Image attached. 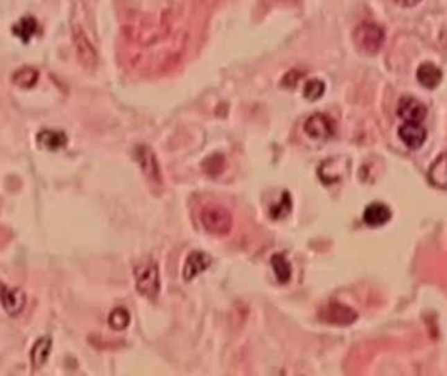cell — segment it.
<instances>
[{"mask_svg": "<svg viewBox=\"0 0 447 376\" xmlns=\"http://www.w3.org/2000/svg\"><path fill=\"white\" fill-rule=\"evenodd\" d=\"M135 160L138 161L139 166L150 181L161 182L160 165L152 149L147 145H139L135 149Z\"/></svg>", "mask_w": 447, "mask_h": 376, "instance_id": "obj_7", "label": "cell"}, {"mask_svg": "<svg viewBox=\"0 0 447 376\" xmlns=\"http://www.w3.org/2000/svg\"><path fill=\"white\" fill-rule=\"evenodd\" d=\"M324 91H326L324 82L318 80V79H313V80L308 81V84L305 85L304 97L309 101H317L324 94Z\"/></svg>", "mask_w": 447, "mask_h": 376, "instance_id": "obj_22", "label": "cell"}, {"mask_svg": "<svg viewBox=\"0 0 447 376\" xmlns=\"http://www.w3.org/2000/svg\"><path fill=\"white\" fill-rule=\"evenodd\" d=\"M353 42L360 51L376 54L385 42V32L377 24H360L353 30Z\"/></svg>", "mask_w": 447, "mask_h": 376, "instance_id": "obj_3", "label": "cell"}, {"mask_svg": "<svg viewBox=\"0 0 447 376\" xmlns=\"http://www.w3.org/2000/svg\"><path fill=\"white\" fill-rule=\"evenodd\" d=\"M318 318L331 325H351L357 320V312L353 308L348 307L338 302L324 305L318 312Z\"/></svg>", "mask_w": 447, "mask_h": 376, "instance_id": "obj_5", "label": "cell"}, {"mask_svg": "<svg viewBox=\"0 0 447 376\" xmlns=\"http://www.w3.org/2000/svg\"><path fill=\"white\" fill-rule=\"evenodd\" d=\"M38 29H40V25L37 23V20L30 16L23 17L12 26L13 35L19 37L25 44H28L38 33Z\"/></svg>", "mask_w": 447, "mask_h": 376, "instance_id": "obj_16", "label": "cell"}, {"mask_svg": "<svg viewBox=\"0 0 447 376\" xmlns=\"http://www.w3.org/2000/svg\"><path fill=\"white\" fill-rule=\"evenodd\" d=\"M51 348H53V341L49 336H44L35 341L33 348H32V352H30L32 364L35 368L42 367L46 364L50 352H51Z\"/></svg>", "mask_w": 447, "mask_h": 376, "instance_id": "obj_17", "label": "cell"}, {"mask_svg": "<svg viewBox=\"0 0 447 376\" xmlns=\"http://www.w3.org/2000/svg\"><path fill=\"white\" fill-rule=\"evenodd\" d=\"M290 211H292L290 195L288 194V193H284L281 196V200L276 206H271L270 215L275 220H283L290 213Z\"/></svg>", "mask_w": 447, "mask_h": 376, "instance_id": "obj_21", "label": "cell"}, {"mask_svg": "<svg viewBox=\"0 0 447 376\" xmlns=\"http://www.w3.org/2000/svg\"><path fill=\"white\" fill-rule=\"evenodd\" d=\"M200 221L203 228L213 235H227L233 228V217L225 206L208 204L200 212Z\"/></svg>", "mask_w": 447, "mask_h": 376, "instance_id": "obj_2", "label": "cell"}, {"mask_svg": "<svg viewBox=\"0 0 447 376\" xmlns=\"http://www.w3.org/2000/svg\"><path fill=\"white\" fill-rule=\"evenodd\" d=\"M37 143L47 150H58L67 145V136L64 132L54 129H44L37 135Z\"/></svg>", "mask_w": 447, "mask_h": 376, "instance_id": "obj_15", "label": "cell"}, {"mask_svg": "<svg viewBox=\"0 0 447 376\" xmlns=\"http://www.w3.org/2000/svg\"><path fill=\"white\" fill-rule=\"evenodd\" d=\"M396 113L404 122H423L426 116V107L413 97H403L398 103Z\"/></svg>", "mask_w": 447, "mask_h": 376, "instance_id": "obj_9", "label": "cell"}, {"mask_svg": "<svg viewBox=\"0 0 447 376\" xmlns=\"http://www.w3.org/2000/svg\"><path fill=\"white\" fill-rule=\"evenodd\" d=\"M38 79H40V73L37 69L33 67H23L13 73L12 82L20 88L28 89L35 87Z\"/></svg>", "mask_w": 447, "mask_h": 376, "instance_id": "obj_19", "label": "cell"}, {"mask_svg": "<svg viewBox=\"0 0 447 376\" xmlns=\"http://www.w3.org/2000/svg\"><path fill=\"white\" fill-rule=\"evenodd\" d=\"M131 321V316L126 308L116 307L109 315V324L114 331L126 330Z\"/></svg>", "mask_w": 447, "mask_h": 376, "instance_id": "obj_20", "label": "cell"}, {"mask_svg": "<svg viewBox=\"0 0 447 376\" xmlns=\"http://www.w3.org/2000/svg\"><path fill=\"white\" fill-rule=\"evenodd\" d=\"M212 259L211 256L203 252V251H193L191 253H189V256L186 258L184 262V281H191L194 280L196 276L204 272L207 268L211 265Z\"/></svg>", "mask_w": 447, "mask_h": 376, "instance_id": "obj_10", "label": "cell"}, {"mask_svg": "<svg viewBox=\"0 0 447 376\" xmlns=\"http://www.w3.org/2000/svg\"><path fill=\"white\" fill-rule=\"evenodd\" d=\"M271 265L280 284H287L292 277V267L284 253H275L271 258Z\"/></svg>", "mask_w": 447, "mask_h": 376, "instance_id": "obj_18", "label": "cell"}, {"mask_svg": "<svg viewBox=\"0 0 447 376\" xmlns=\"http://www.w3.org/2000/svg\"><path fill=\"white\" fill-rule=\"evenodd\" d=\"M403 144L410 149H419L424 145L426 129L417 122H405L398 131Z\"/></svg>", "mask_w": 447, "mask_h": 376, "instance_id": "obj_11", "label": "cell"}, {"mask_svg": "<svg viewBox=\"0 0 447 376\" xmlns=\"http://www.w3.org/2000/svg\"><path fill=\"white\" fill-rule=\"evenodd\" d=\"M0 301L8 315L17 316L25 307L26 298L21 289H17V287L10 289L0 284Z\"/></svg>", "mask_w": 447, "mask_h": 376, "instance_id": "obj_8", "label": "cell"}, {"mask_svg": "<svg viewBox=\"0 0 447 376\" xmlns=\"http://www.w3.org/2000/svg\"><path fill=\"white\" fill-rule=\"evenodd\" d=\"M391 209L383 203H371L367 206L364 212V222L371 226V228H378L386 225L391 220Z\"/></svg>", "mask_w": 447, "mask_h": 376, "instance_id": "obj_12", "label": "cell"}, {"mask_svg": "<svg viewBox=\"0 0 447 376\" xmlns=\"http://www.w3.org/2000/svg\"><path fill=\"white\" fill-rule=\"evenodd\" d=\"M429 182L438 188H447V150L441 153L429 169Z\"/></svg>", "mask_w": 447, "mask_h": 376, "instance_id": "obj_13", "label": "cell"}, {"mask_svg": "<svg viewBox=\"0 0 447 376\" xmlns=\"http://www.w3.org/2000/svg\"><path fill=\"white\" fill-rule=\"evenodd\" d=\"M398 6L401 7H414L416 4H419L421 0H394Z\"/></svg>", "mask_w": 447, "mask_h": 376, "instance_id": "obj_24", "label": "cell"}, {"mask_svg": "<svg viewBox=\"0 0 447 376\" xmlns=\"http://www.w3.org/2000/svg\"><path fill=\"white\" fill-rule=\"evenodd\" d=\"M417 80L426 89H435L442 81V71L433 63H423L417 69Z\"/></svg>", "mask_w": 447, "mask_h": 376, "instance_id": "obj_14", "label": "cell"}, {"mask_svg": "<svg viewBox=\"0 0 447 376\" xmlns=\"http://www.w3.org/2000/svg\"><path fill=\"white\" fill-rule=\"evenodd\" d=\"M301 76H302V75H301L299 72H296V71L289 72V73L286 75V78H284V80H287V84H284V85H287V87H293V85L299 80V78H301Z\"/></svg>", "mask_w": 447, "mask_h": 376, "instance_id": "obj_23", "label": "cell"}, {"mask_svg": "<svg viewBox=\"0 0 447 376\" xmlns=\"http://www.w3.org/2000/svg\"><path fill=\"white\" fill-rule=\"evenodd\" d=\"M135 286L139 294L147 299H156L161 289L159 267L153 260L140 262L135 268Z\"/></svg>", "mask_w": 447, "mask_h": 376, "instance_id": "obj_1", "label": "cell"}, {"mask_svg": "<svg viewBox=\"0 0 447 376\" xmlns=\"http://www.w3.org/2000/svg\"><path fill=\"white\" fill-rule=\"evenodd\" d=\"M305 134L314 140H327L336 134V122L328 115H311L304 123Z\"/></svg>", "mask_w": 447, "mask_h": 376, "instance_id": "obj_6", "label": "cell"}, {"mask_svg": "<svg viewBox=\"0 0 447 376\" xmlns=\"http://www.w3.org/2000/svg\"><path fill=\"white\" fill-rule=\"evenodd\" d=\"M72 39H73L76 57L80 62L81 66L88 71H93L97 67L98 54L80 24L75 23L72 25Z\"/></svg>", "mask_w": 447, "mask_h": 376, "instance_id": "obj_4", "label": "cell"}]
</instances>
